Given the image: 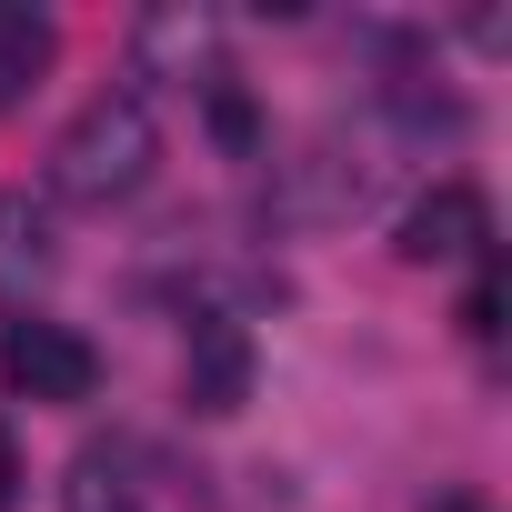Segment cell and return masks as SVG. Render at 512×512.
I'll return each instance as SVG.
<instances>
[{
	"mask_svg": "<svg viewBox=\"0 0 512 512\" xmlns=\"http://www.w3.org/2000/svg\"><path fill=\"white\" fill-rule=\"evenodd\" d=\"M151 161H161L151 101H141V91H101V101H81V121L51 141V191L111 211V201H131V191L151 181Z\"/></svg>",
	"mask_w": 512,
	"mask_h": 512,
	"instance_id": "6da1fadb",
	"label": "cell"
},
{
	"mask_svg": "<svg viewBox=\"0 0 512 512\" xmlns=\"http://www.w3.org/2000/svg\"><path fill=\"white\" fill-rule=\"evenodd\" d=\"M432 512H482V502H462V492H452V502H432Z\"/></svg>",
	"mask_w": 512,
	"mask_h": 512,
	"instance_id": "30bf717a",
	"label": "cell"
},
{
	"mask_svg": "<svg viewBox=\"0 0 512 512\" xmlns=\"http://www.w3.org/2000/svg\"><path fill=\"white\" fill-rule=\"evenodd\" d=\"M51 61H61L51 11H31V0H0V111H21V101L51 81Z\"/></svg>",
	"mask_w": 512,
	"mask_h": 512,
	"instance_id": "8992f818",
	"label": "cell"
},
{
	"mask_svg": "<svg viewBox=\"0 0 512 512\" xmlns=\"http://www.w3.org/2000/svg\"><path fill=\"white\" fill-rule=\"evenodd\" d=\"M181 402L211 412V422H231V412L251 402V332H241V322H201V332H191V352H181Z\"/></svg>",
	"mask_w": 512,
	"mask_h": 512,
	"instance_id": "277c9868",
	"label": "cell"
},
{
	"mask_svg": "<svg viewBox=\"0 0 512 512\" xmlns=\"http://www.w3.org/2000/svg\"><path fill=\"white\" fill-rule=\"evenodd\" d=\"M21 502V442H11V422H0V512Z\"/></svg>",
	"mask_w": 512,
	"mask_h": 512,
	"instance_id": "9c48e42d",
	"label": "cell"
},
{
	"mask_svg": "<svg viewBox=\"0 0 512 512\" xmlns=\"http://www.w3.org/2000/svg\"><path fill=\"white\" fill-rule=\"evenodd\" d=\"M462 332H472V342H492V332H502V272H482V282L462 292Z\"/></svg>",
	"mask_w": 512,
	"mask_h": 512,
	"instance_id": "ba28073f",
	"label": "cell"
},
{
	"mask_svg": "<svg viewBox=\"0 0 512 512\" xmlns=\"http://www.w3.org/2000/svg\"><path fill=\"white\" fill-rule=\"evenodd\" d=\"M61 512H151V502H141V482H131L121 452H81L71 482H61Z\"/></svg>",
	"mask_w": 512,
	"mask_h": 512,
	"instance_id": "52a82bcc",
	"label": "cell"
},
{
	"mask_svg": "<svg viewBox=\"0 0 512 512\" xmlns=\"http://www.w3.org/2000/svg\"><path fill=\"white\" fill-rule=\"evenodd\" d=\"M61 272V231L31 191H0V302H31Z\"/></svg>",
	"mask_w": 512,
	"mask_h": 512,
	"instance_id": "5b68a950",
	"label": "cell"
},
{
	"mask_svg": "<svg viewBox=\"0 0 512 512\" xmlns=\"http://www.w3.org/2000/svg\"><path fill=\"white\" fill-rule=\"evenodd\" d=\"M482 241H492V201H482L472 181H432V191L402 211V231H392L402 262H472Z\"/></svg>",
	"mask_w": 512,
	"mask_h": 512,
	"instance_id": "3957f363",
	"label": "cell"
},
{
	"mask_svg": "<svg viewBox=\"0 0 512 512\" xmlns=\"http://www.w3.org/2000/svg\"><path fill=\"white\" fill-rule=\"evenodd\" d=\"M0 382L21 402H91L101 392V352L71 322H11L0 332Z\"/></svg>",
	"mask_w": 512,
	"mask_h": 512,
	"instance_id": "7a4b0ae2",
	"label": "cell"
}]
</instances>
